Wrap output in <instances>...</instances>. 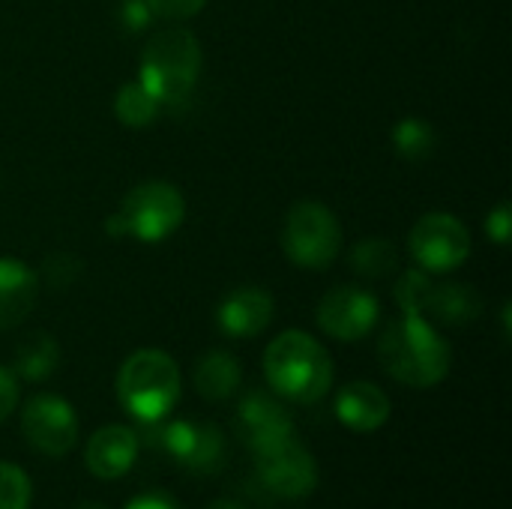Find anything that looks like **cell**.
Wrapping results in <instances>:
<instances>
[{
	"label": "cell",
	"instance_id": "cell-1",
	"mask_svg": "<svg viewBox=\"0 0 512 509\" xmlns=\"http://www.w3.org/2000/svg\"><path fill=\"white\" fill-rule=\"evenodd\" d=\"M378 360L393 381L426 390L447 378L453 354L447 339H441L426 318L402 315L384 330L378 342Z\"/></svg>",
	"mask_w": 512,
	"mask_h": 509
},
{
	"label": "cell",
	"instance_id": "cell-2",
	"mask_svg": "<svg viewBox=\"0 0 512 509\" xmlns=\"http://www.w3.org/2000/svg\"><path fill=\"white\" fill-rule=\"evenodd\" d=\"M264 375L276 396L312 405L327 396L333 384V363L318 339L300 330H288L267 345Z\"/></svg>",
	"mask_w": 512,
	"mask_h": 509
},
{
	"label": "cell",
	"instance_id": "cell-3",
	"mask_svg": "<svg viewBox=\"0 0 512 509\" xmlns=\"http://www.w3.org/2000/svg\"><path fill=\"white\" fill-rule=\"evenodd\" d=\"M201 72V45L186 27H165L153 33L141 54V84L159 105L189 99Z\"/></svg>",
	"mask_w": 512,
	"mask_h": 509
},
{
	"label": "cell",
	"instance_id": "cell-4",
	"mask_svg": "<svg viewBox=\"0 0 512 509\" xmlns=\"http://www.w3.org/2000/svg\"><path fill=\"white\" fill-rule=\"evenodd\" d=\"M117 399L138 423H159L180 399V369L156 348L135 351L117 375Z\"/></svg>",
	"mask_w": 512,
	"mask_h": 509
},
{
	"label": "cell",
	"instance_id": "cell-5",
	"mask_svg": "<svg viewBox=\"0 0 512 509\" xmlns=\"http://www.w3.org/2000/svg\"><path fill=\"white\" fill-rule=\"evenodd\" d=\"M282 249L303 270H327L342 252V225L336 213L318 201H300L288 210Z\"/></svg>",
	"mask_w": 512,
	"mask_h": 509
},
{
	"label": "cell",
	"instance_id": "cell-6",
	"mask_svg": "<svg viewBox=\"0 0 512 509\" xmlns=\"http://www.w3.org/2000/svg\"><path fill=\"white\" fill-rule=\"evenodd\" d=\"M117 216L126 237H135L141 243H162L183 225L186 201L177 186L147 180L123 198Z\"/></svg>",
	"mask_w": 512,
	"mask_h": 509
},
{
	"label": "cell",
	"instance_id": "cell-7",
	"mask_svg": "<svg viewBox=\"0 0 512 509\" xmlns=\"http://www.w3.org/2000/svg\"><path fill=\"white\" fill-rule=\"evenodd\" d=\"M408 249L426 273H450L471 255V234L453 213H426L408 234Z\"/></svg>",
	"mask_w": 512,
	"mask_h": 509
},
{
	"label": "cell",
	"instance_id": "cell-8",
	"mask_svg": "<svg viewBox=\"0 0 512 509\" xmlns=\"http://www.w3.org/2000/svg\"><path fill=\"white\" fill-rule=\"evenodd\" d=\"M318 327L339 342H360L381 318L378 297L360 285H339L318 303Z\"/></svg>",
	"mask_w": 512,
	"mask_h": 509
},
{
	"label": "cell",
	"instance_id": "cell-9",
	"mask_svg": "<svg viewBox=\"0 0 512 509\" xmlns=\"http://www.w3.org/2000/svg\"><path fill=\"white\" fill-rule=\"evenodd\" d=\"M21 429L27 444L42 456H66L78 441V420L66 399L42 393L21 411Z\"/></svg>",
	"mask_w": 512,
	"mask_h": 509
},
{
	"label": "cell",
	"instance_id": "cell-10",
	"mask_svg": "<svg viewBox=\"0 0 512 509\" xmlns=\"http://www.w3.org/2000/svg\"><path fill=\"white\" fill-rule=\"evenodd\" d=\"M255 465H258V477L264 480V486L276 492L279 498H291V501L306 498L318 486L315 459L294 435L276 447L255 453Z\"/></svg>",
	"mask_w": 512,
	"mask_h": 509
},
{
	"label": "cell",
	"instance_id": "cell-11",
	"mask_svg": "<svg viewBox=\"0 0 512 509\" xmlns=\"http://www.w3.org/2000/svg\"><path fill=\"white\" fill-rule=\"evenodd\" d=\"M237 429H240V438L252 447V453L276 447L294 435L291 432V414L270 393L243 396V402L237 408Z\"/></svg>",
	"mask_w": 512,
	"mask_h": 509
},
{
	"label": "cell",
	"instance_id": "cell-12",
	"mask_svg": "<svg viewBox=\"0 0 512 509\" xmlns=\"http://www.w3.org/2000/svg\"><path fill=\"white\" fill-rule=\"evenodd\" d=\"M273 309V297L264 288H237L219 303L216 321L222 333L234 339H249L267 330V324L273 321Z\"/></svg>",
	"mask_w": 512,
	"mask_h": 509
},
{
	"label": "cell",
	"instance_id": "cell-13",
	"mask_svg": "<svg viewBox=\"0 0 512 509\" xmlns=\"http://www.w3.org/2000/svg\"><path fill=\"white\" fill-rule=\"evenodd\" d=\"M138 456V435L129 426H105L87 441L84 462L93 477L117 480L123 477Z\"/></svg>",
	"mask_w": 512,
	"mask_h": 509
},
{
	"label": "cell",
	"instance_id": "cell-14",
	"mask_svg": "<svg viewBox=\"0 0 512 509\" xmlns=\"http://www.w3.org/2000/svg\"><path fill=\"white\" fill-rule=\"evenodd\" d=\"M390 399L378 384L369 381H354L348 387H342L339 399H336V417L354 429V432H375L390 420Z\"/></svg>",
	"mask_w": 512,
	"mask_h": 509
},
{
	"label": "cell",
	"instance_id": "cell-15",
	"mask_svg": "<svg viewBox=\"0 0 512 509\" xmlns=\"http://www.w3.org/2000/svg\"><path fill=\"white\" fill-rule=\"evenodd\" d=\"M39 279L18 258H0V330L18 327L36 306Z\"/></svg>",
	"mask_w": 512,
	"mask_h": 509
},
{
	"label": "cell",
	"instance_id": "cell-16",
	"mask_svg": "<svg viewBox=\"0 0 512 509\" xmlns=\"http://www.w3.org/2000/svg\"><path fill=\"white\" fill-rule=\"evenodd\" d=\"M240 363L228 351H210L198 360L195 366V390L207 402H225L237 393L240 387Z\"/></svg>",
	"mask_w": 512,
	"mask_h": 509
},
{
	"label": "cell",
	"instance_id": "cell-17",
	"mask_svg": "<svg viewBox=\"0 0 512 509\" xmlns=\"http://www.w3.org/2000/svg\"><path fill=\"white\" fill-rule=\"evenodd\" d=\"M480 309H483L480 294L471 285L447 282V285H435V294L429 300L426 315H432L441 324L459 327V324H471L480 315Z\"/></svg>",
	"mask_w": 512,
	"mask_h": 509
},
{
	"label": "cell",
	"instance_id": "cell-18",
	"mask_svg": "<svg viewBox=\"0 0 512 509\" xmlns=\"http://www.w3.org/2000/svg\"><path fill=\"white\" fill-rule=\"evenodd\" d=\"M60 363V348L51 336L45 333H33L27 336L18 348H15V375H21L24 381H45Z\"/></svg>",
	"mask_w": 512,
	"mask_h": 509
},
{
	"label": "cell",
	"instance_id": "cell-19",
	"mask_svg": "<svg viewBox=\"0 0 512 509\" xmlns=\"http://www.w3.org/2000/svg\"><path fill=\"white\" fill-rule=\"evenodd\" d=\"M351 270L366 279H384L399 270V252L387 237H366L351 249Z\"/></svg>",
	"mask_w": 512,
	"mask_h": 509
},
{
	"label": "cell",
	"instance_id": "cell-20",
	"mask_svg": "<svg viewBox=\"0 0 512 509\" xmlns=\"http://www.w3.org/2000/svg\"><path fill=\"white\" fill-rule=\"evenodd\" d=\"M159 102L153 99V93L141 84V81H132V84H123L117 90V99H114V114L123 126L129 129H144L150 126L156 117H159Z\"/></svg>",
	"mask_w": 512,
	"mask_h": 509
},
{
	"label": "cell",
	"instance_id": "cell-21",
	"mask_svg": "<svg viewBox=\"0 0 512 509\" xmlns=\"http://www.w3.org/2000/svg\"><path fill=\"white\" fill-rule=\"evenodd\" d=\"M225 462V444L222 435L213 426H198L195 429V441L183 459V465L192 474H216Z\"/></svg>",
	"mask_w": 512,
	"mask_h": 509
},
{
	"label": "cell",
	"instance_id": "cell-22",
	"mask_svg": "<svg viewBox=\"0 0 512 509\" xmlns=\"http://www.w3.org/2000/svg\"><path fill=\"white\" fill-rule=\"evenodd\" d=\"M393 144H396V150H399L405 159L423 162V159H429L432 150H435V129H432L426 120H420V117H405V120L396 123V129H393Z\"/></svg>",
	"mask_w": 512,
	"mask_h": 509
},
{
	"label": "cell",
	"instance_id": "cell-23",
	"mask_svg": "<svg viewBox=\"0 0 512 509\" xmlns=\"http://www.w3.org/2000/svg\"><path fill=\"white\" fill-rule=\"evenodd\" d=\"M432 294H435V282L426 270H405L396 282V303L405 315L426 318Z\"/></svg>",
	"mask_w": 512,
	"mask_h": 509
},
{
	"label": "cell",
	"instance_id": "cell-24",
	"mask_svg": "<svg viewBox=\"0 0 512 509\" xmlns=\"http://www.w3.org/2000/svg\"><path fill=\"white\" fill-rule=\"evenodd\" d=\"M30 507V480L18 465L0 462V509Z\"/></svg>",
	"mask_w": 512,
	"mask_h": 509
},
{
	"label": "cell",
	"instance_id": "cell-25",
	"mask_svg": "<svg viewBox=\"0 0 512 509\" xmlns=\"http://www.w3.org/2000/svg\"><path fill=\"white\" fill-rule=\"evenodd\" d=\"M81 276V261L78 258H72V255H51L48 261H45V279H48V285L51 288H69L75 279Z\"/></svg>",
	"mask_w": 512,
	"mask_h": 509
},
{
	"label": "cell",
	"instance_id": "cell-26",
	"mask_svg": "<svg viewBox=\"0 0 512 509\" xmlns=\"http://www.w3.org/2000/svg\"><path fill=\"white\" fill-rule=\"evenodd\" d=\"M150 15L156 18H165V21H183V18H192L204 9L207 0H144Z\"/></svg>",
	"mask_w": 512,
	"mask_h": 509
},
{
	"label": "cell",
	"instance_id": "cell-27",
	"mask_svg": "<svg viewBox=\"0 0 512 509\" xmlns=\"http://www.w3.org/2000/svg\"><path fill=\"white\" fill-rule=\"evenodd\" d=\"M486 231L489 237L498 243V246H507L510 243V231H512V210L510 204H498L492 213H489V222H486Z\"/></svg>",
	"mask_w": 512,
	"mask_h": 509
},
{
	"label": "cell",
	"instance_id": "cell-28",
	"mask_svg": "<svg viewBox=\"0 0 512 509\" xmlns=\"http://www.w3.org/2000/svg\"><path fill=\"white\" fill-rule=\"evenodd\" d=\"M150 21V9L144 0H123L120 6V24L129 30V33H141Z\"/></svg>",
	"mask_w": 512,
	"mask_h": 509
},
{
	"label": "cell",
	"instance_id": "cell-29",
	"mask_svg": "<svg viewBox=\"0 0 512 509\" xmlns=\"http://www.w3.org/2000/svg\"><path fill=\"white\" fill-rule=\"evenodd\" d=\"M15 405H18V384H15V378L0 366V423L15 411Z\"/></svg>",
	"mask_w": 512,
	"mask_h": 509
},
{
	"label": "cell",
	"instance_id": "cell-30",
	"mask_svg": "<svg viewBox=\"0 0 512 509\" xmlns=\"http://www.w3.org/2000/svg\"><path fill=\"white\" fill-rule=\"evenodd\" d=\"M126 509H180L168 495L162 492H150V495H141L135 498L132 504H126Z\"/></svg>",
	"mask_w": 512,
	"mask_h": 509
},
{
	"label": "cell",
	"instance_id": "cell-31",
	"mask_svg": "<svg viewBox=\"0 0 512 509\" xmlns=\"http://www.w3.org/2000/svg\"><path fill=\"white\" fill-rule=\"evenodd\" d=\"M210 509H243V507H237L234 501H225V498H222V501H216Z\"/></svg>",
	"mask_w": 512,
	"mask_h": 509
},
{
	"label": "cell",
	"instance_id": "cell-32",
	"mask_svg": "<svg viewBox=\"0 0 512 509\" xmlns=\"http://www.w3.org/2000/svg\"><path fill=\"white\" fill-rule=\"evenodd\" d=\"M78 509H108V507H102V504H90V501H87V504H81Z\"/></svg>",
	"mask_w": 512,
	"mask_h": 509
}]
</instances>
